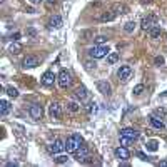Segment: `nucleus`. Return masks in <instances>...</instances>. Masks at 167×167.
I'll return each mask as SVG.
<instances>
[{
	"mask_svg": "<svg viewBox=\"0 0 167 167\" xmlns=\"http://www.w3.org/2000/svg\"><path fill=\"white\" fill-rule=\"evenodd\" d=\"M135 25H137V23H135L134 20H130V22H127L125 25H124V30H125L127 33H132V32L135 30Z\"/></svg>",
	"mask_w": 167,
	"mask_h": 167,
	"instance_id": "a878e982",
	"label": "nucleus"
},
{
	"mask_svg": "<svg viewBox=\"0 0 167 167\" xmlns=\"http://www.w3.org/2000/svg\"><path fill=\"white\" fill-rule=\"evenodd\" d=\"M117 75H119V78H120L122 82H127L130 78V75H132V67L130 65H120Z\"/></svg>",
	"mask_w": 167,
	"mask_h": 167,
	"instance_id": "423d86ee",
	"label": "nucleus"
},
{
	"mask_svg": "<svg viewBox=\"0 0 167 167\" xmlns=\"http://www.w3.org/2000/svg\"><path fill=\"white\" fill-rule=\"evenodd\" d=\"M63 149H65V142L62 139H55L50 145H48V152H50V154H60Z\"/></svg>",
	"mask_w": 167,
	"mask_h": 167,
	"instance_id": "20e7f679",
	"label": "nucleus"
},
{
	"mask_svg": "<svg viewBox=\"0 0 167 167\" xmlns=\"http://www.w3.org/2000/svg\"><path fill=\"white\" fill-rule=\"evenodd\" d=\"M5 90H7V95H8V97H12V99H17V97H18V90H17L13 85H8Z\"/></svg>",
	"mask_w": 167,
	"mask_h": 167,
	"instance_id": "b1692460",
	"label": "nucleus"
},
{
	"mask_svg": "<svg viewBox=\"0 0 167 167\" xmlns=\"http://www.w3.org/2000/svg\"><path fill=\"white\" fill-rule=\"evenodd\" d=\"M47 5H53V3H57V0H45Z\"/></svg>",
	"mask_w": 167,
	"mask_h": 167,
	"instance_id": "4c0bfd02",
	"label": "nucleus"
},
{
	"mask_svg": "<svg viewBox=\"0 0 167 167\" xmlns=\"http://www.w3.org/2000/svg\"><path fill=\"white\" fill-rule=\"evenodd\" d=\"M53 160H55L57 164H65V162L68 160V157H67V155H57Z\"/></svg>",
	"mask_w": 167,
	"mask_h": 167,
	"instance_id": "7c9ffc66",
	"label": "nucleus"
},
{
	"mask_svg": "<svg viewBox=\"0 0 167 167\" xmlns=\"http://www.w3.org/2000/svg\"><path fill=\"white\" fill-rule=\"evenodd\" d=\"M159 165H162V167H167V160H160V164Z\"/></svg>",
	"mask_w": 167,
	"mask_h": 167,
	"instance_id": "ea45409f",
	"label": "nucleus"
},
{
	"mask_svg": "<svg viewBox=\"0 0 167 167\" xmlns=\"http://www.w3.org/2000/svg\"><path fill=\"white\" fill-rule=\"evenodd\" d=\"M85 68H87V70H92V68H95V63H92V62H85Z\"/></svg>",
	"mask_w": 167,
	"mask_h": 167,
	"instance_id": "f704fd0d",
	"label": "nucleus"
},
{
	"mask_svg": "<svg viewBox=\"0 0 167 167\" xmlns=\"http://www.w3.org/2000/svg\"><path fill=\"white\" fill-rule=\"evenodd\" d=\"M73 97H75V100H78V102H84V100L87 99V89H85L84 85L77 87L75 92H73Z\"/></svg>",
	"mask_w": 167,
	"mask_h": 167,
	"instance_id": "ddd939ff",
	"label": "nucleus"
},
{
	"mask_svg": "<svg viewBox=\"0 0 167 167\" xmlns=\"http://www.w3.org/2000/svg\"><path fill=\"white\" fill-rule=\"evenodd\" d=\"M137 157H140L142 160H149V157H147V155L144 154V152H137Z\"/></svg>",
	"mask_w": 167,
	"mask_h": 167,
	"instance_id": "c9c22d12",
	"label": "nucleus"
},
{
	"mask_svg": "<svg viewBox=\"0 0 167 167\" xmlns=\"http://www.w3.org/2000/svg\"><path fill=\"white\" fill-rule=\"evenodd\" d=\"M38 65V58L35 55H27L25 58H23V67L25 68H33Z\"/></svg>",
	"mask_w": 167,
	"mask_h": 167,
	"instance_id": "4468645a",
	"label": "nucleus"
},
{
	"mask_svg": "<svg viewBox=\"0 0 167 167\" xmlns=\"http://www.w3.org/2000/svg\"><path fill=\"white\" fill-rule=\"evenodd\" d=\"M155 114H157V115H164V117H167V110H165V109H157Z\"/></svg>",
	"mask_w": 167,
	"mask_h": 167,
	"instance_id": "72a5a7b5",
	"label": "nucleus"
},
{
	"mask_svg": "<svg viewBox=\"0 0 167 167\" xmlns=\"http://www.w3.org/2000/svg\"><path fill=\"white\" fill-rule=\"evenodd\" d=\"M120 135H125V137H129V139H132V140H137L139 139V132H137L135 129H130V127H125V129H122L120 130Z\"/></svg>",
	"mask_w": 167,
	"mask_h": 167,
	"instance_id": "9b49d317",
	"label": "nucleus"
},
{
	"mask_svg": "<svg viewBox=\"0 0 167 167\" xmlns=\"http://www.w3.org/2000/svg\"><path fill=\"white\" fill-rule=\"evenodd\" d=\"M95 109H97V104H95V102H89V104L85 105V110H87V114H94V112H95Z\"/></svg>",
	"mask_w": 167,
	"mask_h": 167,
	"instance_id": "bb28decb",
	"label": "nucleus"
},
{
	"mask_svg": "<svg viewBox=\"0 0 167 167\" xmlns=\"http://www.w3.org/2000/svg\"><path fill=\"white\" fill-rule=\"evenodd\" d=\"M48 27L50 28H60L62 27V17L60 15H53L48 22Z\"/></svg>",
	"mask_w": 167,
	"mask_h": 167,
	"instance_id": "dca6fc26",
	"label": "nucleus"
},
{
	"mask_svg": "<svg viewBox=\"0 0 167 167\" xmlns=\"http://www.w3.org/2000/svg\"><path fill=\"white\" fill-rule=\"evenodd\" d=\"M109 53H110V50L107 45H97V47H92L89 50V55L92 58H102V57H107Z\"/></svg>",
	"mask_w": 167,
	"mask_h": 167,
	"instance_id": "f03ea898",
	"label": "nucleus"
},
{
	"mask_svg": "<svg viewBox=\"0 0 167 167\" xmlns=\"http://www.w3.org/2000/svg\"><path fill=\"white\" fill-rule=\"evenodd\" d=\"M149 35H150V38H159L160 35H162V30H160V27H157V25H154L149 30Z\"/></svg>",
	"mask_w": 167,
	"mask_h": 167,
	"instance_id": "412c9836",
	"label": "nucleus"
},
{
	"mask_svg": "<svg viewBox=\"0 0 167 167\" xmlns=\"http://www.w3.org/2000/svg\"><path fill=\"white\" fill-rule=\"evenodd\" d=\"M18 38H20V33H18V32H15V33H12V40H13V42H17V40H18Z\"/></svg>",
	"mask_w": 167,
	"mask_h": 167,
	"instance_id": "e433bc0d",
	"label": "nucleus"
},
{
	"mask_svg": "<svg viewBox=\"0 0 167 167\" xmlns=\"http://www.w3.org/2000/svg\"><path fill=\"white\" fill-rule=\"evenodd\" d=\"M150 125L154 127V129H159V130H162V129H164V127H165V124H164V122H162L160 119H157L155 115H152V117H150Z\"/></svg>",
	"mask_w": 167,
	"mask_h": 167,
	"instance_id": "f3484780",
	"label": "nucleus"
},
{
	"mask_svg": "<svg viewBox=\"0 0 167 167\" xmlns=\"http://www.w3.org/2000/svg\"><path fill=\"white\" fill-rule=\"evenodd\" d=\"M145 149L150 150V152H155L157 149H159V142L157 140H147L145 142Z\"/></svg>",
	"mask_w": 167,
	"mask_h": 167,
	"instance_id": "aec40b11",
	"label": "nucleus"
},
{
	"mask_svg": "<svg viewBox=\"0 0 167 167\" xmlns=\"http://www.w3.org/2000/svg\"><path fill=\"white\" fill-rule=\"evenodd\" d=\"M55 78H57V77L53 75V72H45V73L42 75V84H43L45 87H52L53 82H55Z\"/></svg>",
	"mask_w": 167,
	"mask_h": 167,
	"instance_id": "f8f14e48",
	"label": "nucleus"
},
{
	"mask_svg": "<svg viewBox=\"0 0 167 167\" xmlns=\"http://www.w3.org/2000/svg\"><path fill=\"white\" fill-rule=\"evenodd\" d=\"M28 114H30V117H32L33 120H40V119H42V114H43L42 105H38V104H32L30 107H28Z\"/></svg>",
	"mask_w": 167,
	"mask_h": 167,
	"instance_id": "39448f33",
	"label": "nucleus"
},
{
	"mask_svg": "<svg viewBox=\"0 0 167 167\" xmlns=\"http://www.w3.org/2000/svg\"><path fill=\"white\" fill-rule=\"evenodd\" d=\"M75 154V160H78V162H84V159H85L87 155H89V147H85V145H80L78 149L73 152Z\"/></svg>",
	"mask_w": 167,
	"mask_h": 167,
	"instance_id": "9d476101",
	"label": "nucleus"
},
{
	"mask_svg": "<svg viewBox=\"0 0 167 167\" xmlns=\"http://www.w3.org/2000/svg\"><path fill=\"white\" fill-rule=\"evenodd\" d=\"M67 109L70 112H78V109H80V105L77 104V102H68L67 104Z\"/></svg>",
	"mask_w": 167,
	"mask_h": 167,
	"instance_id": "cd10ccee",
	"label": "nucleus"
},
{
	"mask_svg": "<svg viewBox=\"0 0 167 167\" xmlns=\"http://www.w3.org/2000/svg\"><path fill=\"white\" fill-rule=\"evenodd\" d=\"M144 89H145V87L142 85V84H139V85H135V87H134V90H132V92H134V95H142Z\"/></svg>",
	"mask_w": 167,
	"mask_h": 167,
	"instance_id": "c85d7f7f",
	"label": "nucleus"
},
{
	"mask_svg": "<svg viewBox=\"0 0 167 167\" xmlns=\"http://www.w3.org/2000/svg\"><path fill=\"white\" fill-rule=\"evenodd\" d=\"M8 110H10V104L7 100H0V114L2 115H7Z\"/></svg>",
	"mask_w": 167,
	"mask_h": 167,
	"instance_id": "4be33fe9",
	"label": "nucleus"
},
{
	"mask_svg": "<svg viewBox=\"0 0 167 167\" xmlns=\"http://www.w3.org/2000/svg\"><path fill=\"white\" fill-rule=\"evenodd\" d=\"M28 2H30V3H33V5H37V3H40L42 0H28Z\"/></svg>",
	"mask_w": 167,
	"mask_h": 167,
	"instance_id": "58836bf2",
	"label": "nucleus"
},
{
	"mask_svg": "<svg viewBox=\"0 0 167 167\" xmlns=\"http://www.w3.org/2000/svg\"><path fill=\"white\" fill-rule=\"evenodd\" d=\"M57 80H58V85H60L62 89H67V87H70V84H72L70 73H68L67 70H60V73H58V77H57Z\"/></svg>",
	"mask_w": 167,
	"mask_h": 167,
	"instance_id": "7ed1b4c3",
	"label": "nucleus"
},
{
	"mask_svg": "<svg viewBox=\"0 0 167 167\" xmlns=\"http://www.w3.org/2000/svg\"><path fill=\"white\" fill-rule=\"evenodd\" d=\"M132 142H134V140H132V139H129V137H125V135H120V145H130L132 144Z\"/></svg>",
	"mask_w": 167,
	"mask_h": 167,
	"instance_id": "c756f323",
	"label": "nucleus"
},
{
	"mask_svg": "<svg viewBox=\"0 0 167 167\" xmlns=\"http://www.w3.org/2000/svg\"><path fill=\"white\" fill-rule=\"evenodd\" d=\"M48 114H50L52 119H60V117H62L60 104H58V102H52V104L48 105Z\"/></svg>",
	"mask_w": 167,
	"mask_h": 167,
	"instance_id": "6e6552de",
	"label": "nucleus"
},
{
	"mask_svg": "<svg viewBox=\"0 0 167 167\" xmlns=\"http://www.w3.org/2000/svg\"><path fill=\"white\" fill-rule=\"evenodd\" d=\"M114 154H115V157H117V159H120V160H129V159H130V152H129V149H127L125 145H120V147H117Z\"/></svg>",
	"mask_w": 167,
	"mask_h": 167,
	"instance_id": "1a4fd4ad",
	"label": "nucleus"
},
{
	"mask_svg": "<svg viewBox=\"0 0 167 167\" xmlns=\"http://www.w3.org/2000/svg\"><path fill=\"white\" fill-rule=\"evenodd\" d=\"M154 62H155V65H164V57L157 55V57L154 58Z\"/></svg>",
	"mask_w": 167,
	"mask_h": 167,
	"instance_id": "473e14b6",
	"label": "nucleus"
},
{
	"mask_svg": "<svg viewBox=\"0 0 167 167\" xmlns=\"http://www.w3.org/2000/svg\"><path fill=\"white\" fill-rule=\"evenodd\" d=\"M105 42H107L105 35H97L95 37V43H97V45H102V43H105Z\"/></svg>",
	"mask_w": 167,
	"mask_h": 167,
	"instance_id": "2f4dec72",
	"label": "nucleus"
},
{
	"mask_svg": "<svg viewBox=\"0 0 167 167\" xmlns=\"http://www.w3.org/2000/svg\"><path fill=\"white\" fill-rule=\"evenodd\" d=\"M80 145H82V137H80V134H73V135H70V137L65 140V150H67V152H75Z\"/></svg>",
	"mask_w": 167,
	"mask_h": 167,
	"instance_id": "f257e3e1",
	"label": "nucleus"
},
{
	"mask_svg": "<svg viewBox=\"0 0 167 167\" xmlns=\"http://www.w3.org/2000/svg\"><path fill=\"white\" fill-rule=\"evenodd\" d=\"M154 25H155V18L154 17H145V18H142V22H140V27L144 28V30H150Z\"/></svg>",
	"mask_w": 167,
	"mask_h": 167,
	"instance_id": "2eb2a0df",
	"label": "nucleus"
},
{
	"mask_svg": "<svg viewBox=\"0 0 167 167\" xmlns=\"http://www.w3.org/2000/svg\"><path fill=\"white\" fill-rule=\"evenodd\" d=\"M112 10L115 13H127L129 8H127V5H124V3H114V5H112Z\"/></svg>",
	"mask_w": 167,
	"mask_h": 167,
	"instance_id": "6ab92c4d",
	"label": "nucleus"
},
{
	"mask_svg": "<svg viewBox=\"0 0 167 167\" xmlns=\"http://www.w3.org/2000/svg\"><path fill=\"white\" fill-rule=\"evenodd\" d=\"M117 60H119V53H117V52H110L109 55H107V63H109V65L115 63Z\"/></svg>",
	"mask_w": 167,
	"mask_h": 167,
	"instance_id": "393cba45",
	"label": "nucleus"
},
{
	"mask_svg": "<svg viewBox=\"0 0 167 167\" xmlns=\"http://www.w3.org/2000/svg\"><path fill=\"white\" fill-rule=\"evenodd\" d=\"M115 15H117V13H115L114 10L104 12V13H102V15H100V22H112V20H114V18H115Z\"/></svg>",
	"mask_w": 167,
	"mask_h": 167,
	"instance_id": "a211bd4d",
	"label": "nucleus"
},
{
	"mask_svg": "<svg viewBox=\"0 0 167 167\" xmlns=\"http://www.w3.org/2000/svg\"><path fill=\"white\" fill-rule=\"evenodd\" d=\"M8 52L10 53H20L22 52V45L18 42H12L10 47H8Z\"/></svg>",
	"mask_w": 167,
	"mask_h": 167,
	"instance_id": "5701e85b",
	"label": "nucleus"
},
{
	"mask_svg": "<svg viewBox=\"0 0 167 167\" xmlns=\"http://www.w3.org/2000/svg\"><path fill=\"white\" fill-rule=\"evenodd\" d=\"M97 90H99L102 95H107V97H109V95L112 94V85H110L107 80H99V82H97Z\"/></svg>",
	"mask_w": 167,
	"mask_h": 167,
	"instance_id": "0eeeda50",
	"label": "nucleus"
}]
</instances>
